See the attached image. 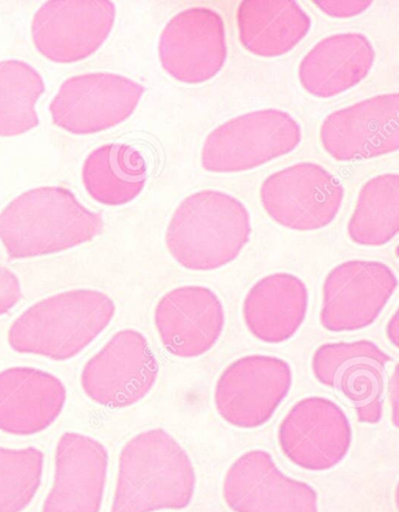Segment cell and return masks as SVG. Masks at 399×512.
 Returning <instances> with one entry per match:
<instances>
[{
    "mask_svg": "<svg viewBox=\"0 0 399 512\" xmlns=\"http://www.w3.org/2000/svg\"><path fill=\"white\" fill-rule=\"evenodd\" d=\"M194 463L168 432L156 428L123 447L110 512H156L188 508L196 490Z\"/></svg>",
    "mask_w": 399,
    "mask_h": 512,
    "instance_id": "6da1fadb",
    "label": "cell"
},
{
    "mask_svg": "<svg viewBox=\"0 0 399 512\" xmlns=\"http://www.w3.org/2000/svg\"><path fill=\"white\" fill-rule=\"evenodd\" d=\"M155 325L169 354L178 358L201 357L215 347L223 334L224 306L208 287H178L158 302Z\"/></svg>",
    "mask_w": 399,
    "mask_h": 512,
    "instance_id": "e0dca14e",
    "label": "cell"
},
{
    "mask_svg": "<svg viewBox=\"0 0 399 512\" xmlns=\"http://www.w3.org/2000/svg\"><path fill=\"white\" fill-rule=\"evenodd\" d=\"M398 287L397 276L382 262L352 260L329 272L323 283L322 327L359 331L374 324Z\"/></svg>",
    "mask_w": 399,
    "mask_h": 512,
    "instance_id": "7c38bea8",
    "label": "cell"
},
{
    "mask_svg": "<svg viewBox=\"0 0 399 512\" xmlns=\"http://www.w3.org/2000/svg\"><path fill=\"white\" fill-rule=\"evenodd\" d=\"M398 366H396L394 376L390 382V400L392 405V420L395 427H398Z\"/></svg>",
    "mask_w": 399,
    "mask_h": 512,
    "instance_id": "f1b7e54d",
    "label": "cell"
},
{
    "mask_svg": "<svg viewBox=\"0 0 399 512\" xmlns=\"http://www.w3.org/2000/svg\"><path fill=\"white\" fill-rule=\"evenodd\" d=\"M144 92L140 83L119 74L72 76L51 102L52 120L73 135L101 133L128 120Z\"/></svg>",
    "mask_w": 399,
    "mask_h": 512,
    "instance_id": "ba28073f",
    "label": "cell"
},
{
    "mask_svg": "<svg viewBox=\"0 0 399 512\" xmlns=\"http://www.w3.org/2000/svg\"><path fill=\"white\" fill-rule=\"evenodd\" d=\"M327 15L336 18H349L366 11L371 2H314Z\"/></svg>",
    "mask_w": 399,
    "mask_h": 512,
    "instance_id": "83f0119b",
    "label": "cell"
},
{
    "mask_svg": "<svg viewBox=\"0 0 399 512\" xmlns=\"http://www.w3.org/2000/svg\"><path fill=\"white\" fill-rule=\"evenodd\" d=\"M251 216L239 199L217 190L185 198L171 218L165 241L185 269L209 272L231 264L249 244Z\"/></svg>",
    "mask_w": 399,
    "mask_h": 512,
    "instance_id": "3957f363",
    "label": "cell"
},
{
    "mask_svg": "<svg viewBox=\"0 0 399 512\" xmlns=\"http://www.w3.org/2000/svg\"><path fill=\"white\" fill-rule=\"evenodd\" d=\"M286 458L309 472H326L339 465L350 451L352 425L333 400L308 397L295 404L278 432Z\"/></svg>",
    "mask_w": 399,
    "mask_h": 512,
    "instance_id": "4fadbf2b",
    "label": "cell"
},
{
    "mask_svg": "<svg viewBox=\"0 0 399 512\" xmlns=\"http://www.w3.org/2000/svg\"><path fill=\"white\" fill-rule=\"evenodd\" d=\"M345 198L342 183L315 163H298L268 176L260 200L275 223L293 231H318L332 224Z\"/></svg>",
    "mask_w": 399,
    "mask_h": 512,
    "instance_id": "8992f818",
    "label": "cell"
},
{
    "mask_svg": "<svg viewBox=\"0 0 399 512\" xmlns=\"http://www.w3.org/2000/svg\"><path fill=\"white\" fill-rule=\"evenodd\" d=\"M101 214L89 211L61 186L26 191L0 213V240L9 259L66 251L93 240L103 230Z\"/></svg>",
    "mask_w": 399,
    "mask_h": 512,
    "instance_id": "7a4b0ae2",
    "label": "cell"
},
{
    "mask_svg": "<svg viewBox=\"0 0 399 512\" xmlns=\"http://www.w3.org/2000/svg\"><path fill=\"white\" fill-rule=\"evenodd\" d=\"M157 359L147 338L136 330L118 332L85 366L81 384L95 403L125 408L141 401L158 377Z\"/></svg>",
    "mask_w": 399,
    "mask_h": 512,
    "instance_id": "30bf717a",
    "label": "cell"
},
{
    "mask_svg": "<svg viewBox=\"0 0 399 512\" xmlns=\"http://www.w3.org/2000/svg\"><path fill=\"white\" fill-rule=\"evenodd\" d=\"M67 391L45 371L12 368L0 372V431L34 435L46 430L64 410Z\"/></svg>",
    "mask_w": 399,
    "mask_h": 512,
    "instance_id": "d6986e66",
    "label": "cell"
},
{
    "mask_svg": "<svg viewBox=\"0 0 399 512\" xmlns=\"http://www.w3.org/2000/svg\"><path fill=\"white\" fill-rule=\"evenodd\" d=\"M224 501L233 512H319L316 490L281 472L261 449L240 456L227 470Z\"/></svg>",
    "mask_w": 399,
    "mask_h": 512,
    "instance_id": "9a60e30c",
    "label": "cell"
},
{
    "mask_svg": "<svg viewBox=\"0 0 399 512\" xmlns=\"http://www.w3.org/2000/svg\"><path fill=\"white\" fill-rule=\"evenodd\" d=\"M240 43L258 57L290 53L311 30L312 20L293 0H245L237 11Z\"/></svg>",
    "mask_w": 399,
    "mask_h": 512,
    "instance_id": "7402d4cb",
    "label": "cell"
},
{
    "mask_svg": "<svg viewBox=\"0 0 399 512\" xmlns=\"http://www.w3.org/2000/svg\"><path fill=\"white\" fill-rule=\"evenodd\" d=\"M399 94H383L337 110L323 121L320 140L335 161H364L399 148Z\"/></svg>",
    "mask_w": 399,
    "mask_h": 512,
    "instance_id": "2e32d148",
    "label": "cell"
},
{
    "mask_svg": "<svg viewBox=\"0 0 399 512\" xmlns=\"http://www.w3.org/2000/svg\"><path fill=\"white\" fill-rule=\"evenodd\" d=\"M109 456L105 446L77 433L60 438L53 487L43 512H100Z\"/></svg>",
    "mask_w": 399,
    "mask_h": 512,
    "instance_id": "ac0fdd59",
    "label": "cell"
},
{
    "mask_svg": "<svg viewBox=\"0 0 399 512\" xmlns=\"http://www.w3.org/2000/svg\"><path fill=\"white\" fill-rule=\"evenodd\" d=\"M308 288L298 276L275 273L259 280L247 293L243 317L258 341L281 344L290 341L304 324Z\"/></svg>",
    "mask_w": 399,
    "mask_h": 512,
    "instance_id": "44dd1931",
    "label": "cell"
},
{
    "mask_svg": "<svg viewBox=\"0 0 399 512\" xmlns=\"http://www.w3.org/2000/svg\"><path fill=\"white\" fill-rule=\"evenodd\" d=\"M37 448L0 447V512H23L36 497L44 472Z\"/></svg>",
    "mask_w": 399,
    "mask_h": 512,
    "instance_id": "484cf974",
    "label": "cell"
},
{
    "mask_svg": "<svg viewBox=\"0 0 399 512\" xmlns=\"http://www.w3.org/2000/svg\"><path fill=\"white\" fill-rule=\"evenodd\" d=\"M148 169L140 151L127 144L102 145L82 166V182L88 195L107 206L133 202L146 186Z\"/></svg>",
    "mask_w": 399,
    "mask_h": 512,
    "instance_id": "603a6c76",
    "label": "cell"
},
{
    "mask_svg": "<svg viewBox=\"0 0 399 512\" xmlns=\"http://www.w3.org/2000/svg\"><path fill=\"white\" fill-rule=\"evenodd\" d=\"M292 383L291 365L285 359L266 355L239 358L218 379L217 412L233 427L254 430L272 419Z\"/></svg>",
    "mask_w": 399,
    "mask_h": 512,
    "instance_id": "52a82bcc",
    "label": "cell"
},
{
    "mask_svg": "<svg viewBox=\"0 0 399 512\" xmlns=\"http://www.w3.org/2000/svg\"><path fill=\"white\" fill-rule=\"evenodd\" d=\"M387 335L389 341L394 344V347H399V321H398V311L392 316L391 320L388 323Z\"/></svg>",
    "mask_w": 399,
    "mask_h": 512,
    "instance_id": "f546056e",
    "label": "cell"
},
{
    "mask_svg": "<svg viewBox=\"0 0 399 512\" xmlns=\"http://www.w3.org/2000/svg\"><path fill=\"white\" fill-rule=\"evenodd\" d=\"M45 93L43 76L22 60L0 61V137H13L39 126L37 102Z\"/></svg>",
    "mask_w": 399,
    "mask_h": 512,
    "instance_id": "d4e9b609",
    "label": "cell"
},
{
    "mask_svg": "<svg viewBox=\"0 0 399 512\" xmlns=\"http://www.w3.org/2000/svg\"><path fill=\"white\" fill-rule=\"evenodd\" d=\"M392 358L368 339L327 343L314 352L318 382L341 393L355 408L357 420L376 425L383 417L385 377Z\"/></svg>",
    "mask_w": 399,
    "mask_h": 512,
    "instance_id": "9c48e42d",
    "label": "cell"
},
{
    "mask_svg": "<svg viewBox=\"0 0 399 512\" xmlns=\"http://www.w3.org/2000/svg\"><path fill=\"white\" fill-rule=\"evenodd\" d=\"M115 15L109 0H50L33 17L34 46L58 64L85 60L105 44Z\"/></svg>",
    "mask_w": 399,
    "mask_h": 512,
    "instance_id": "8fae6325",
    "label": "cell"
},
{
    "mask_svg": "<svg viewBox=\"0 0 399 512\" xmlns=\"http://www.w3.org/2000/svg\"><path fill=\"white\" fill-rule=\"evenodd\" d=\"M399 232V176L385 174L363 185L348 235L356 245L380 247Z\"/></svg>",
    "mask_w": 399,
    "mask_h": 512,
    "instance_id": "cb8c5ba5",
    "label": "cell"
},
{
    "mask_svg": "<svg viewBox=\"0 0 399 512\" xmlns=\"http://www.w3.org/2000/svg\"><path fill=\"white\" fill-rule=\"evenodd\" d=\"M301 138L300 124L290 114L256 110L225 122L206 137L202 165L217 174L249 171L291 154Z\"/></svg>",
    "mask_w": 399,
    "mask_h": 512,
    "instance_id": "5b68a950",
    "label": "cell"
},
{
    "mask_svg": "<svg viewBox=\"0 0 399 512\" xmlns=\"http://www.w3.org/2000/svg\"><path fill=\"white\" fill-rule=\"evenodd\" d=\"M165 72L187 85L215 78L227 59L222 16L209 8H191L165 25L158 44Z\"/></svg>",
    "mask_w": 399,
    "mask_h": 512,
    "instance_id": "5bb4252c",
    "label": "cell"
},
{
    "mask_svg": "<svg viewBox=\"0 0 399 512\" xmlns=\"http://www.w3.org/2000/svg\"><path fill=\"white\" fill-rule=\"evenodd\" d=\"M374 61V46L364 34H334L319 41L301 60L299 80L315 98H334L366 79Z\"/></svg>",
    "mask_w": 399,
    "mask_h": 512,
    "instance_id": "ffe728a7",
    "label": "cell"
},
{
    "mask_svg": "<svg viewBox=\"0 0 399 512\" xmlns=\"http://www.w3.org/2000/svg\"><path fill=\"white\" fill-rule=\"evenodd\" d=\"M22 299V288L15 274L0 266V316L9 313Z\"/></svg>",
    "mask_w": 399,
    "mask_h": 512,
    "instance_id": "4316f807",
    "label": "cell"
},
{
    "mask_svg": "<svg viewBox=\"0 0 399 512\" xmlns=\"http://www.w3.org/2000/svg\"><path fill=\"white\" fill-rule=\"evenodd\" d=\"M115 304L106 294L79 289L48 297L13 322L9 332L11 348L67 361L88 347L107 328Z\"/></svg>",
    "mask_w": 399,
    "mask_h": 512,
    "instance_id": "277c9868",
    "label": "cell"
}]
</instances>
